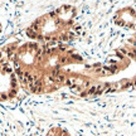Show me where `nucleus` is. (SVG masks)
<instances>
[{
  "label": "nucleus",
  "mask_w": 136,
  "mask_h": 136,
  "mask_svg": "<svg viewBox=\"0 0 136 136\" xmlns=\"http://www.w3.org/2000/svg\"><path fill=\"white\" fill-rule=\"evenodd\" d=\"M66 79H67V78H66V76H64L63 73H59V76L56 77V82H57V83H64Z\"/></svg>",
  "instance_id": "f257e3e1"
},
{
  "label": "nucleus",
  "mask_w": 136,
  "mask_h": 136,
  "mask_svg": "<svg viewBox=\"0 0 136 136\" xmlns=\"http://www.w3.org/2000/svg\"><path fill=\"white\" fill-rule=\"evenodd\" d=\"M50 76H52L53 78H56V77H58V76H59V66H57V67L54 68V69H52V72H50Z\"/></svg>",
  "instance_id": "f03ea898"
},
{
  "label": "nucleus",
  "mask_w": 136,
  "mask_h": 136,
  "mask_svg": "<svg viewBox=\"0 0 136 136\" xmlns=\"http://www.w3.org/2000/svg\"><path fill=\"white\" fill-rule=\"evenodd\" d=\"M27 35H28L29 38H32V39H35V38L38 37V33L33 32L32 29H28V30H27Z\"/></svg>",
  "instance_id": "7ed1b4c3"
},
{
  "label": "nucleus",
  "mask_w": 136,
  "mask_h": 136,
  "mask_svg": "<svg viewBox=\"0 0 136 136\" xmlns=\"http://www.w3.org/2000/svg\"><path fill=\"white\" fill-rule=\"evenodd\" d=\"M68 61H69V59H68V57H67V56H61V57L58 58V62H59L61 64H66V63H67Z\"/></svg>",
  "instance_id": "20e7f679"
},
{
  "label": "nucleus",
  "mask_w": 136,
  "mask_h": 136,
  "mask_svg": "<svg viewBox=\"0 0 136 136\" xmlns=\"http://www.w3.org/2000/svg\"><path fill=\"white\" fill-rule=\"evenodd\" d=\"M76 81H77L76 78H69V79H66V81H64V83H66L67 86H69V87H72V86L76 83Z\"/></svg>",
  "instance_id": "39448f33"
},
{
  "label": "nucleus",
  "mask_w": 136,
  "mask_h": 136,
  "mask_svg": "<svg viewBox=\"0 0 136 136\" xmlns=\"http://www.w3.org/2000/svg\"><path fill=\"white\" fill-rule=\"evenodd\" d=\"M8 96H9V97H15V96H16V88H11V90L9 91Z\"/></svg>",
  "instance_id": "423d86ee"
},
{
  "label": "nucleus",
  "mask_w": 136,
  "mask_h": 136,
  "mask_svg": "<svg viewBox=\"0 0 136 136\" xmlns=\"http://www.w3.org/2000/svg\"><path fill=\"white\" fill-rule=\"evenodd\" d=\"M71 58H72V59H76V61H82V57L78 56V54H74V53H71Z\"/></svg>",
  "instance_id": "0eeeda50"
},
{
  "label": "nucleus",
  "mask_w": 136,
  "mask_h": 136,
  "mask_svg": "<svg viewBox=\"0 0 136 136\" xmlns=\"http://www.w3.org/2000/svg\"><path fill=\"white\" fill-rule=\"evenodd\" d=\"M8 98H9V96H8V93H6V92H1V93H0V100L6 101Z\"/></svg>",
  "instance_id": "6e6552de"
},
{
  "label": "nucleus",
  "mask_w": 136,
  "mask_h": 136,
  "mask_svg": "<svg viewBox=\"0 0 136 136\" xmlns=\"http://www.w3.org/2000/svg\"><path fill=\"white\" fill-rule=\"evenodd\" d=\"M47 81H48V84H52V83H54V82H56V78H53L52 76H48Z\"/></svg>",
  "instance_id": "1a4fd4ad"
},
{
  "label": "nucleus",
  "mask_w": 136,
  "mask_h": 136,
  "mask_svg": "<svg viewBox=\"0 0 136 136\" xmlns=\"http://www.w3.org/2000/svg\"><path fill=\"white\" fill-rule=\"evenodd\" d=\"M42 92H43V87H35L34 93H42Z\"/></svg>",
  "instance_id": "9d476101"
},
{
  "label": "nucleus",
  "mask_w": 136,
  "mask_h": 136,
  "mask_svg": "<svg viewBox=\"0 0 136 136\" xmlns=\"http://www.w3.org/2000/svg\"><path fill=\"white\" fill-rule=\"evenodd\" d=\"M58 50H59V52H64V50H67V47H66V45H59V47H58Z\"/></svg>",
  "instance_id": "9b49d317"
},
{
  "label": "nucleus",
  "mask_w": 136,
  "mask_h": 136,
  "mask_svg": "<svg viewBox=\"0 0 136 136\" xmlns=\"http://www.w3.org/2000/svg\"><path fill=\"white\" fill-rule=\"evenodd\" d=\"M11 88H16V79H11Z\"/></svg>",
  "instance_id": "f8f14e48"
},
{
  "label": "nucleus",
  "mask_w": 136,
  "mask_h": 136,
  "mask_svg": "<svg viewBox=\"0 0 136 136\" xmlns=\"http://www.w3.org/2000/svg\"><path fill=\"white\" fill-rule=\"evenodd\" d=\"M127 56H129V57H131V58H132V59H134V58H135V54H134V52H131V53H130V52H129V53H127Z\"/></svg>",
  "instance_id": "ddd939ff"
},
{
  "label": "nucleus",
  "mask_w": 136,
  "mask_h": 136,
  "mask_svg": "<svg viewBox=\"0 0 136 136\" xmlns=\"http://www.w3.org/2000/svg\"><path fill=\"white\" fill-rule=\"evenodd\" d=\"M88 84H90V82H88V81H86V82H84V83H83V86H84V87H87V86H88Z\"/></svg>",
  "instance_id": "4468645a"
},
{
  "label": "nucleus",
  "mask_w": 136,
  "mask_h": 136,
  "mask_svg": "<svg viewBox=\"0 0 136 136\" xmlns=\"http://www.w3.org/2000/svg\"><path fill=\"white\" fill-rule=\"evenodd\" d=\"M0 59H1V52H0Z\"/></svg>",
  "instance_id": "2eb2a0df"
}]
</instances>
